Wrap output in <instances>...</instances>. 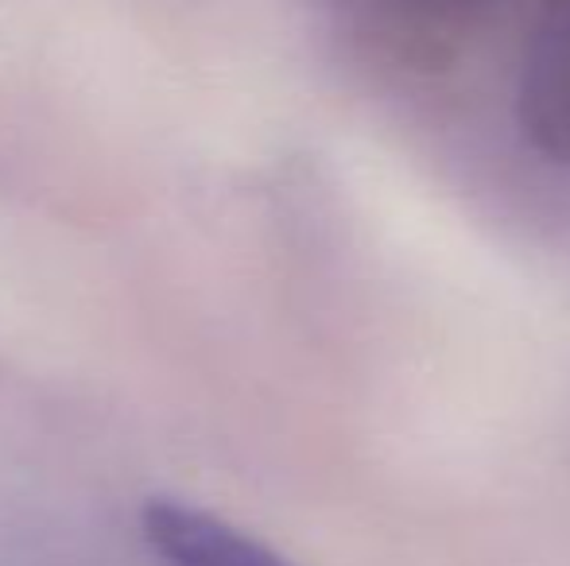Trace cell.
Listing matches in <instances>:
<instances>
[{"label": "cell", "mask_w": 570, "mask_h": 566, "mask_svg": "<svg viewBox=\"0 0 570 566\" xmlns=\"http://www.w3.org/2000/svg\"><path fill=\"white\" fill-rule=\"evenodd\" d=\"M512 113L540 156L570 163V0H543L528 28Z\"/></svg>", "instance_id": "6da1fadb"}, {"label": "cell", "mask_w": 570, "mask_h": 566, "mask_svg": "<svg viewBox=\"0 0 570 566\" xmlns=\"http://www.w3.org/2000/svg\"><path fill=\"white\" fill-rule=\"evenodd\" d=\"M140 532L164 566H295L237 524L179 497H151L140 513Z\"/></svg>", "instance_id": "7a4b0ae2"}]
</instances>
